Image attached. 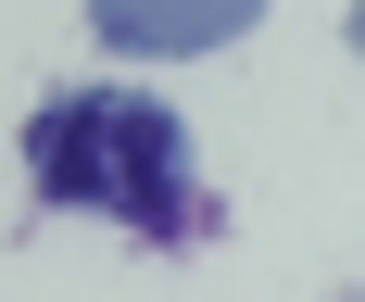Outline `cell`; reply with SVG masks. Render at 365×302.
Masks as SVG:
<instances>
[{"label": "cell", "mask_w": 365, "mask_h": 302, "mask_svg": "<svg viewBox=\"0 0 365 302\" xmlns=\"http://www.w3.org/2000/svg\"><path fill=\"white\" fill-rule=\"evenodd\" d=\"M26 164H38V202L63 214H113L139 239H189L202 226V177H189V126L151 88H51L26 126Z\"/></svg>", "instance_id": "1"}, {"label": "cell", "mask_w": 365, "mask_h": 302, "mask_svg": "<svg viewBox=\"0 0 365 302\" xmlns=\"http://www.w3.org/2000/svg\"><path fill=\"white\" fill-rule=\"evenodd\" d=\"M264 0H88V38L126 51V63H177V51H227L252 38Z\"/></svg>", "instance_id": "2"}]
</instances>
